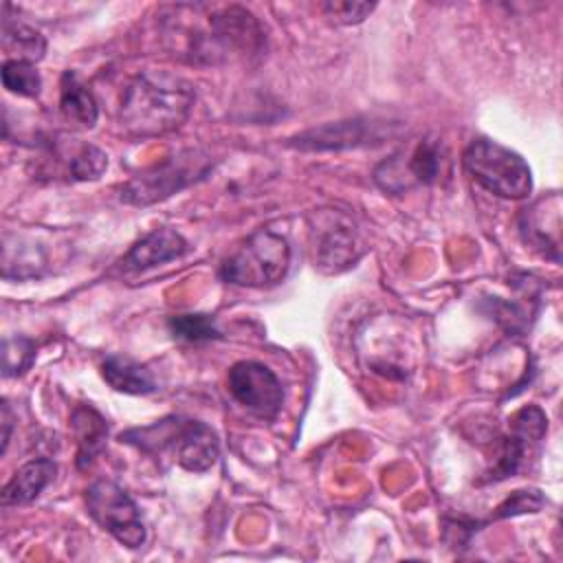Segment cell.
Instances as JSON below:
<instances>
[{"mask_svg": "<svg viewBox=\"0 0 563 563\" xmlns=\"http://www.w3.org/2000/svg\"><path fill=\"white\" fill-rule=\"evenodd\" d=\"M161 18L172 55L189 64L218 66L251 59L266 48L264 26L238 4H172Z\"/></svg>", "mask_w": 563, "mask_h": 563, "instance_id": "1", "label": "cell"}, {"mask_svg": "<svg viewBox=\"0 0 563 563\" xmlns=\"http://www.w3.org/2000/svg\"><path fill=\"white\" fill-rule=\"evenodd\" d=\"M194 101L196 90L187 79L165 70H143L125 84L117 119L128 136H158L178 130Z\"/></svg>", "mask_w": 563, "mask_h": 563, "instance_id": "2", "label": "cell"}, {"mask_svg": "<svg viewBox=\"0 0 563 563\" xmlns=\"http://www.w3.org/2000/svg\"><path fill=\"white\" fill-rule=\"evenodd\" d=\"M119 440L150 455H172L174 462L191 473L209 471L220 455L216 431L200 420L183 416H167L150 427L130 429Z\"/></svg>", "mask_w": 563, "mask_h": 563, "instance_id": "3", "label": "cell"}, {"mask_svg": "<svg viewBox=\"0 0 563 563\" xmlns=\"http://www.w3.org/2000/svg\"><path fill=\"white\" fill-rule=\"evenodd\" d=\"M464 169L486 191L519 200L532 191V172L515 150L490 141L473 139L464 150Z\"/></svg>", "mask_w": 563, "mask_h": 563, "instance_id": "4", "label": "cell"}, {"mask_svg": "<svg viewBox=\"0 0 563 563\" xmlns=\"http://www.w3.org/2000/svg\"><path fill=\"white\" fill-rule=\"evenodd\" d=\"M290 266L288 240L275 231L260 229L220 268L227 284L264 288L279 284Z\"/></svg>", "mask_w": 563, "mask_h": 563, "instance_id": "5", "label": "cell"}, {"mask_svg": "<svg viewBox=\"0 0 563 563\" xmlns=\"http://www.w3.org/2000/svg\"><path fill=\"white\" fill-rule=\"evenodd\" d=\"M207 172L209 158L205 154H200L198 150L178 152L176 156H169L165 163L154 165L130 178L121 187V198L130 205L145 207L174 196L183 187L202 178Z\"/></svg>", "mask_w": 563, "mask_h": 563, "instance_id": "6", "label": "cell"}, {"mask_svg": "<svg viewBox=\"0 0 563 563\" xmlns=\"http://www.w3.org/2000/svg\"><path fill=\"white\" fill-rule=\"evenodd\" d=\"M90 517L121 545L136 550L145 543L147 530L134 499L114 482L99 479L86 490Z\"/></svg>", "mask_w": 563, "mask_h": 563, "instance_id": "7", "label": "cell"}, {"mask_svg": "<svg viewBox=\"0 0 563 563\" xmlns=\"http://www.w3.org/2000/svg\"><path fill=\"white\" fill-rule=\"evenodd\" d=\"M227 385L231 396L253 416L273 420L284 405V389L273 369L257 361H238L231 365Z\"/></svg>", "mask_w": 563, "mask_h": 563, "instance_id": "8", "label": "cell"}, {"mask_svg": "<svg viewBox=\"0 0 563 563\" xmlns=\"http://www.w3.org/2000/svg\"><path fill=\"white\" fill-rule=\"evenodd\" d=\"M442 169V143L438 139H420L407 154V163L396 154L380 163L374 180L383 191L400 194L411 185H431Z\"/></svg>", "mask_w": 563, "mask_h": 563, "instance_id": "9", "label": "cell"}, {"mask_svg": "<svg viewBox=\"0 0 563 563\" xmlns=\"http://www.w3.org/2000/svg\"><path fill=\"white\" fill-rule=\"evenodd\" d=\"M314 266L321 273H343L363 255V242L341 213H321L312 229Z\"/></svg>", "mask_w": 563, "mask_h": 563, "instance_id": "10", "label": "cell"}, {"mask_svg": "<svg viewBox=\"0 0 563 563\" xmlns=\"http://www.w3.org/2000/svg\"><path fill=\"white\" fill-rule=\"evenodd\" d=\"M521 235L530 249L559 262L561 260V198H539L521 216Z\"/></svg>", "mask_w": 563, "mask_h": 563, "instance_id": "11", "label": "cell"}, {"mask_svg": "<svg viewBox=\"0 0 563 563\" xmlns=\"http://www.w3.org/2000/svg\"><path fill=\"white\" fill-rule=\"evenodd\" d=\"M380 123H372L365 119L354 121H336L325 123L321 128L308 130L295 139H290L292 147L299 150H343V147H356L367 145L372 141L378 143Z\"/></svg>", "mask_w": 563, "mask_h": 563, "instance_id": "12", "label": "cell"}, {"mask_svg": "<svg viewBox=\"0 0 563 563\" xmlns=\"http://www.w3.org/2000/svg\"><path fill=\"white\" fill-rule=\"evenodd\" d=\"M189 251L187 240L176 233L174 229L161 227L154 229L152 233H147L145 238H141L119 262L123 271L130 273H139V271H147L154 266H161L165 262L178 260Z\"/></svg>", "mask_w": 563, "mask_h": 563, "instance_id": "13", "label": "cell"}, {"mask_svg": "<svg viewBox=\"0 0 563 563\" xmlns=\"http://www.w3.org/2000/svg\"><path fill=\"white\" fill-rule=\"evenodd\" d=\"M57 466L48 457H37L22 464L13 477L2 488V504L4 506H20L33 501L55 477Z\"/></svg>", "mask_w": 563, "mask_h": 563, "instance_id": "14", "label": "cell"}, {"mask_svg": "<svg viewBox=\"0 0 563 563\" xmlns=\"http://www.w3.org/2000/svg\"><path fill=\"white\" fill-rule=\"evenodd\" d=\"M101 376L103 380L123 394H152L158 389L154 374L139 361L123 356V354H110L101 363Z\"/></svg>", "mask_w": 563, "mask_h": 563, "instance_id": "15", "label": "cell"}, {"mask_svg": "<svg viewBox=\"0 0 563 563\" xmlns=\"http://www.w3.org/2000/svg\"><path fill=\"white\" fill-rule=\"evenodd\" d=\"M59 112L77 128H92L99 119L95 95L73 70H66L59 81Z\"/></svg>", "mask_w": 563, "mask_h": 563, "instance_id": "16", "label": "cell"}, {"mask_svg": "<svg viewBox=\"0 0 563 563\" xmlns=\"http://www.w3.org/2000/svg\"><path fill=\"white\" fill-rule=\"evenodd\" d=\"M70 422H73L77 446H79L77 464H79V468H86L97 457V453L103 449L106 435H108V424H106L103 416L88 405L77 407L70 416Z\"/></svg>", "mask_w": 563, "mask_h": 563, "instance_id": "17", "label": "cell"}, {"mask_svg": "<svg viewBox=\"0 0 563 563\" xmlns=\"http://www.w3.org/2000/svg\"><path fill=\"white\" fill-rule=\"evenodd\" d=\"M2 51L9 59H20V62H40L46 53V40L40 31H35L29 24H22L13 18H9L4 9L2 18Z\"/></svg>", "mask_w": 563, "mask_h": 563, "instance_id": "18", "label": "cell"}, {"mask_svg": "<svg viewBox=\"0 0 563 563\" xmlns=\"http://www.w3.org/2000/svg\"><path fill=\"white\" fill-rule=\"evenodd\" d=\"M2 86L20 97H37L42 90V77L31 62L4 59L2 64Z\"/></svg>", "mask_w": 563, "mask_h": 563, "instance_id": "19", "label": "cell"}, {"mask_svg": "<svg viewBox=\"0 0 563 563\" xmlns=\"http://www.w3.org/2000/svg\"><path fill=\"white\" fill-rule=\"evenodd\" d=\"M167 325H169V332L183 341L196 343V341L220 336V330L216 328V321L209 314H176V317H169Z\"/></svg>", "mask_w": 563, "mask_h": 563, "instance_id": "20", "label": "cell"}, {"mask_svg": "<svg viewBox=\"0 0 563 563\" xmlns=\"http://www.w3.org/2000/svg\"><path fill=\"white\" fill-rule=\"evenodd\" d=\"M35 358V347L24 336H7L2 341V374L20 376L24 374Z\"/></svg>", "mask_w": 563, "mask_h": 563, "instance_id": "21", "label": "cell"}, {"mask_svg": "<svg viewBox=\"0 0 563 563\" xmlns=\"http://www.w3.org/2000/svg\"><path fill=\"white\" fill-rule=\"evenodd\" d=\"M108 167V154L97 145H81L70 161V176L75 180H97Z\"/></svg>", "mask_w": 563, "mask_h": 563, "instance_id": "22", "label": "cell"}, {"mask_svg": "<svg viewBox=\"0 0 563 563\" xmlns=\"http://www.w3.org/2000/svg\"><path fill=\"white\" fill-rule=\"evenodd\" d=\"M321 9L330 22L350 26V24L363 22L376 9V4L374 2H352V0H330Z\"/></svg>", "mask_w": 563, "mask_h": 563, "instance_id": "23", "label": "cell"}, {"mask_svg": "<svg viewBox=\"0 0 563 563\" xmlns=\"http://www.w3.org/2000/svg\"><path fill=\"white\" fill-rule=\"evenodd\" d=\"M543 506V497L539 490H517L512 493L495 512V517H512L523 512H537Z\"/></svg>", "mask_w": 563, "mask_h": 563, "instance_id": "24", "label": "cell"}, {"mask_svg": "<svg viewBox=\"0 0 563 563\" xmlns=\"http://www.w3.org/2000/svg\"><path fill=\"white\" fill-rule=\"evenodd\" d=\"M11 409H9V402L2 400V453L7 451L9 446V438H11Z\"/></svg>", "mask_w": 563, "mask_h": 563, "instance_id": "25", "label": "cell"}]
</instances>
